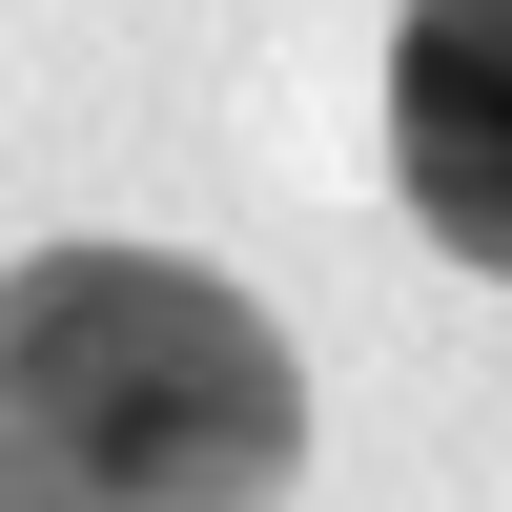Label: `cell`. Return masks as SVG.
<instances>
[{"label":"cell","mask_w":512,"mask_h":512,"mask_svg":"<svg viewBox=\"0 0 512 512\" xmlns=\"http://www.w3.org/2000/svg\"><path fill=\"white\" fill-rule=\"evenodd\" d=\"M0 431L103 512H267L308 472V369L246 287L164 246H41L0 267Z\"/></svg>","instance_id":"1"},{"label":"cell","mask_w":512,"mask_h":512,"mask_svg":"<svg viewBox=\"0 0 512 512\" xmlns=\"http://www.w3.org/2000/svg\"><path fill=\"white\" fill-rule=\"evenodd\" d=\"M390 164L451 267H512V0H410L390 41Z\"/></svg>","instance_id":"2"},{"label":"cell","mask_w":512,"mask_h":512,"mask_svg":"<svg viewBox=\"0 0 512 512\" xmlns=\"http://www.w3.org/2000/svg\"><path fill=\"white\" fill-rule=\"evenodd\" d=\"M0 512H103V492H82V472H41V451L0 431Z\"/></svg>","instance_id":"3"}]
</instances>
